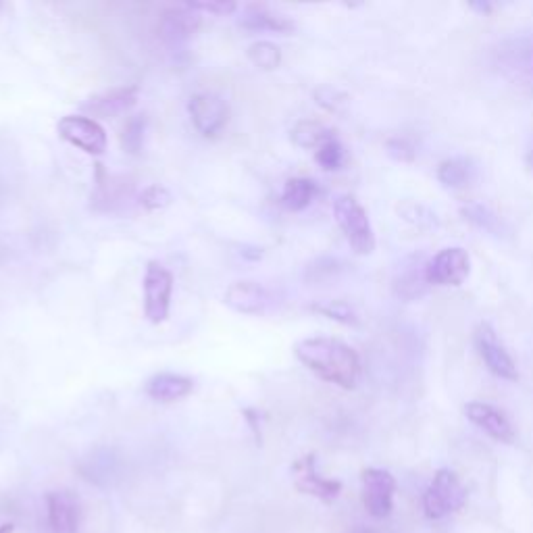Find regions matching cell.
I'll return each mask as SVG.
<instances>
[{"label": "cell", "instance_id": "31", "mask_svg": "<svg viewBox=\"0 0 533 533\" xmlns=\"http://www.w3.org/2000/svg\"><path fill=\"white\" fill-rule=\"evenodd\" d=\"M315 100H317V105H321L323 109L332 111V113L340 111V109L346 105V96H344L340 90L332 88V86H323V88H319V90L315 92Z\"/></svg>", "mask_w": 533, "mask_h": 533}, {"label": "cell", "instance_id": "27", "mask_svg": "<svg viewBox=\"0 0 533 533\" xmlns=\"http://www.w3.org/2000/svg\"><path fill=\"white\" fill-rule=\"evenodd\" d=\"M313 311L334 319V321H340L344 325H357L359 323V317L357 313H354V309L350 307V304L342 302V300H329V302H323V304H315Z\"/></svg>", "mask_w": 533, "mask_h": 533}, {"label": "cell", "instance_id": "26", "mask_svg": "<svg viewBox=\"0 0 533 533\" xmlns=\"http://www.w3.org/2000/svg\"><path fill=\"white\" fill-rule=\"evenodd\" d=\"M344 159H346V152H344V146L340 144L338 138L325 142L321 148L315 150V161L325 171H338V169H342Z\"/></svg>", "mask_w": 533, "mask_h": 533}, {"label": "cell", "instance_id": "6", "mask_svg": "<svg viewBox=\"0 0 533 533\" xmlns=\"http://www.w3.org/2000/svg\"><path fill=\"white\" fill-rule=\"evenodd\" d=\"M57 132L65 142L84 150L86 155H92V157L105 155V150L109 146L105 128L92 117L65 115L57 125Z\"/></svg>", "mask_w": 533, "mask_h": 533}, {"label": "cell", "instance_id": "1", "mask_svg": "<svg viewBox=\"0 0 533 533\" xmlns=\"http://www.w3.org/2000/svg\"><path fill=\"white\" fill-rule=\"evenodd\" d=\"M296 359L323 382L344 390L359 384L361 359L357 350L336 338H307L294 346Z\"/></svg>", "mask_w": 533, "mask_h": 533}, {"label": "cell", "instance_id": "28", "mask_svg": "<svg viewBox=\"0 0 533 533\" xmlns=\"http://www.w3.org/2000/svg\"><path fill=\"white\" fill-rule=\"evenodd\" d=\"M398 213L402 215L404 221H409V223L421 227V230H427V227H436L438 225L436 215L431 213L427 207H423V205H415V202H404V205L398 207Z\"/></svg>", "mask_w": 533, "mask_h": 533}, {"label": "cell", "instance_id": "23", "mask_svg": "<svg viewBox=\"0 0 533 533\" xmlns=\"http://www.w3.org/2000/svg\"><path fill=\"white\" fill-rule=\"evenodd\" d=\"M461 215L473 223L475 227H479V230H484L488 234H494V236H500L504 232L502 227V221L500 217L486 205H481V202H467V205L461 207Z\"/></svg>", "mask_w": 533, "mask_h": 533}, {"label": "cell", "instance_id": "16", "mask_svg": "<svg viewBox=\"0 0 533 533\" xmlns=\"http://www.w3.org/2000/svg\"><path fill=\"white\" fill-rule=\"evenodd\" d=\"M96 167H98V180H96V190L92 194V207L96 211H115L121 205H125L132 196V184L125 180V177L105 173L103 165Z\"/></svg>", "mask_w": 533, "mask_h": 533}, {"label": "cell", "instance_id": "12", "mask_svg": "<svg viewBox=\"0 0 533 533\" xmlns=\"http://www.w3.org/2000/svg\"><path fill=\"white\" fill-rule=\"evenodd\" d=\"M46 517L53 533H80L82 504L69 490H55L46 494Z\"/></svg>", "mask_w": 533, "mask_h": 533}, {"label": "cell", "instance_id": "33", "mask_svg": "<svg viewBox=\"0 0 533 533\" xmlns=\"http://www.w3.org/2000/svg\"><path fill=\"white\" fill-rule=\"evenodd\" d=\"M188 5L198 13H211V15H232L238 9L236 3H225V0H219V3H188Z\"/></svg>", "mask_w": 533, "mask_h": 533}, {"label": "cell", "instance_id": "4", "mask_svg": "<svg viewBox=\"0 0 533 533\" xmlns=\"http://www.w3.org/2000/svg\"><path fill=\"white\" fill-rule=\"evenodd\" d=\"M496 65L513 82L533 86V28L504 40L496 50Z\"/></svg>", "mask_w": 533, "mask_h": 533}, {"label": "cell", "instance_id": "39", "mask_svg": "<svg viewBox=\"0 0 533 533\" xmlns=\"http://www.w3.org/2000/svg\"><path fill=\"white\" fill-rule=\"evenodd\" d=\"M531 163H533V152H531Z\"/></svg>", "mask_w": 533, "mask_h": 533}, {"label": "cell", "instance_id": "9", "mask_svg": "<svg viewBox=\"0 0 533 533\" xmlns=\"http://www.w3.org/2000/svg\"><path fill=\"white\" fill-rule=\"evenodd\" d=\"M363 504L373 519H386L394 509L396 479L386 469H365L363 475Z\"/></svg>", "mask_w": 533, "mask_h": 533}, {"label": "cell", "instance_id": "18", "mask_svg": "<svg viewBox=\"0 0 533 533\" xmlns=\"http://www.w3.org/2000/svg\"><path fill=\"white\" fill-rule=\"evenodd\" d=\"M148 398L157 400V402H177L186 396L192 394L194 390V379L180 375V373H157L152 375L146 386H144Z\"/></svg>", "mask_w": 533, "mask_h": 533}, {"label": "cell", "instance_id": "24", "mask_svg": "<svg viewBox=\"0 0 533 533\" xmlns=\"http://www.w3.org/2000/svg\"><path fill=\"white\" fill-rule=\"evenodd\" d=\"M148 130V117L146 115H134L125 121L121 130V146L125 152L138 157L144 148V138Z\"/></svg>", "mask_w": 533, "mask_h": 533}, {"label": "cell", "instance_id": "32", "mask_svg": "<svg viewBox=\"0 0 533 533\" xmlns=\"http://www.w3.org/2000/svg\"><path fill=\"white\" fill-rule=\"evenodd\" d=\"M386 152L400 163H409L415 159V146L406 140V138H390L386 142Z\"/></svg>", "mask_w": 533, "mask_h": 533}, {"label": "cell", "instance_id": "13", "mask_svg": "<svg viewBox=\"0 0 533 533\" xmlns=\"http://www.w3.org/2000/svg\"><path fill=\"white\" fill-rule=\"evenodd\" d=\"M202 25V15L194 11L188 3L175 5L163 11L159 19V36L167 44H182L190 40Z\"/></svg>", "mask_w": 533, "mask_h": 533}, {"label": "cell", "instance_id": "15", "mask_svg": "<svg viewBox=\"0 0 533 533\" xmlns=\"http://www.w3.org/2000/svg\"><path fill=\"white\" fill-rule=\"evenodd\" d=\"M138 86H123V88H113L109 92L96 94L88 98L86 103H82V111H86L92 119L94 117H119L123 113H128L136 103H138Z\"/></svg>", "mask_w": 533, "mask_h": 533}, {"label": "cell", "instance_id": "8", "mask_svg": "<svg viewBox=\"0 0 533 533\" xmlns=\"http://www.w3.org/2000/svg\"><path fill=\"white\" fill-rule=\"evenodd\" d=\"M471 273V257L461 246L440 250L438 255L425 265L427 284L434 286H461Z\"/></svg>", "mask_w": 533, "mask_h": 533}, {"label": "cell", "instance_id": "17", "mask_svg": "<svg viewBox=\"0 0 533 533\" xmlns=\"http://www.w3.org/2000/svg\"><path fill=\"white\" fill-rule=\"evenodd\" d=\"M267 290L257 282H234L225 290L223 302L236 313L259 315L267 307Z\"/></svg>", "mask_w": 533, "mask_h": 533}, {"label": "cell", "instance_id": "5", "mask_svg": "<svg viewBox=\"0 0 533 533\" xmlns=\"http://www.w3.org/2000/svg\"><path fill=\"white\" fill-rule=\"evenodd\" d=\"M144 315L150 323H163L169 317L173 275L161 263L150 261L144 273Z\"/></svg>", "mask_w": 533, "mask_h": 533}, {"label": "cell", "instance_id": "40", "mask_svg": "<svg viewBox=\"0 0 533 533\" xmlns=\"http://www.w3.org/2000/svg\"><path fill=\"white\" fill-rule=\"evenodd\" d=\"M0 9H3V5H0Z\"/></svg>", "mask_w": 533, "mask_h": 533}, {"label": "cell", "instance_id": "21", "mask_svg": "<svg viewBox=\"0 0 533 533\" xmlns=\"http://www.w3.org/2000/svg\"><path fill=\"white\" fill-rule=\"evenodd\" d=\"M292 142L300 148H321L325 142L334 140L336 138V132L329 130L327 125L319 123V121H313V119H304V121H298L292 132Z\"/></svg>", "mask_w": 533, "mask_h": 533}, {"label": "cell", "instance_id": "11", "mask_svg": "<svg viewBox=\"0 0 533 533\" xmlns=\"http://www.w3.org/2000/svg\"><path fill=\"white\" fill-rule=\"evenodd\" d=\"M475 344L479 350V357L484 359L490 373H494L500 379H506V382H515V379H519V371L513 357L509 354V350L502 346V342H498L494 329L488 323L479 325L475 334Z\"/></svg>", "mask_w": 533, "mask_h": 533}, {"label": "cell", "instance_id": "37", "mask_svg": "<svg viewBox=\"0 0 533 533\" xmlns=\"http://www.w3.org/2000/svg\"><path fill=\"white\" fill-rule=\"evenodd\" d=\"M350 533H382V531H377V529H369V527H359V529H352Z\"/></svg>", "mask_w": 533, "mask_h": 533}, {"label": "cell", "instance_id": "2", "mask_svg": "<svg viewBox=\"0 0 533 533\" xmlns=\"http://www.w3.org/2000/svg\"><path fill=\"white\" fill-rule=\"evenodd\" d=\"M465 502L467 490L461 484L459 475L450 469H440L423 494V511L427 519L440 521L456 511H461Z\"/></svg>", "mask_w": 533, "mask_h": 533}, {"label": "cell", "instance_id": "29", "mask_svg": "<svg viewBox=\"0 0 533 533\" xmlns=\"http://www.w3.org/2000/svg\"><path fill=\"white\" fill-rule=\"evenodd\" d=\"M171 202H173L171 192L165 186H159V184H152V186L144 188L142 194H140V205L146 211H163V209H167L171 205Z\"/></svg>", "mask_w": 533, "mask_h": 533}, {"label": "cell", "instance_id": "38", "mask_svg": "<svg viewBox=\"0 0 533 533\" xmlns=\"http://www.w3.org/2000/svg\"><path fill=\"white\" fill-rule=\"evenodd\" d=\"M0 533H15V527L11 523H5V525H0Z\"/></svg>", "mask_w": 533, "mask_h": 533}, {"label": "cell", "instance_id": "25", "mask_svg": "<svg viewBox=\"0 0 533 533\" xmlns=\"http://www.w3.org/2000/svg\"><path fill=\"white\" fill-rule=\"evenodd\" d=\"M248 59L252 65L263 71H273L282 65V50H279V46H275L273 42L261 40V42L250 44Z\"/></svg>", "mask_w": 533, "mask_h": 533}, {"label": "cell", "instance_id": "19", "mask_svg": "<svg viewBox=\"0 0 533 533\" xmlns=\"http://www.w3.org/2000/svg\"><path fill=\"white\" fill-rule=\"evenodd\" d=\"M240 25L248 32H275V34H290L294 32V21L282 13H275L265 5H248L242 11Z\"/></svg>", "mask_w": 533, "mask_h": 533}, {"label": "cell", "instance_id": "3", "mask_svg": "<svg viewBox=\"0 0 533 533\" xmlns=\"http://www.w3.org/2000/svg\"><path fill=\"white\" fill-rule=\"evenodd\" d=\"M334 217L340 225V230L344 232L350 248L357 252V255H371L375 250V234L369 215L363 209L361 202L350 194L338 196L334 202Z\"/></svg>", "mask_w": 533, "mask_h": 533}, {"label": "cell", "instance_id": "30", "mask_svg": "<svg viewBox=\"0 0 533 533\" xmlns=\"http://www.w3.org/2000/svg\"><path fill=\"white\" fill-rule=\"evenodd\" d=\"M425 286H427V279H425V269L423 273H406L402 277H398L396 282V292L398 296H402L404 300H413V298H419L423 292H425Z\"/></svg>", "mask_w": 533, "mask_h": 533}, {"label": "cell", "instance_id": "10", "mask_svg": "<svg viewBox=\"0 0 533 533\" xmlns=\"http://www.w3.org/2000/svg\"><path fill=\"white\" fill-rule=\"evenodd\" d=\"M292 479L294 488L300 494L319 498L321 502H334L342 492V484L338 479H327L317 471L315 454L302 456L292 465Z\"/></svg>", "mask_w": 533, "mask_h": 533}, {"label": "cell", "instance_id": "20", "mask_svg": "<svg viewBox=\"0 0 533 533\" xmlns=\"http://www.w3.org/2000/svg\"><path fill=\"white\" fill-rule=\"evenodd\" d=\"M317 192H319L317 184L309 180V177H292V180H288L284 186L282 205L292 213L304 211L315 200Z\"/></svg>", "mask_w": 533, "mask_h": 533}, {"label": "cell", "instance_id": "14", "mask_svg": "<svg viewBox=\"0 0 533 533\" xmlns=\"http://www.w3.org/2000/svg\"><path fill=\"white\" fill-rule=\"evenodd\" d=\"M465 415L473 425H477L481 431H486L490 438L502 444H511L515 440L513 423L502 411H498L496 406L475 400L465 406Z\"/></svg>", "mask_w": 533, "mask_h": 533}, {"label": "cell", "instance_id": "35", "mask_svg": "<svg viewBox=\"0 0 533 533\" xmlns=\"http://www.w3.org/2000/svg\"><path fill=\"white\" fill-rule=\"evenodd\" d=\"M244 415H246V421L250 423L252 431H255V436H257V438H261V427H259V413H257V411H244Z\"/></svg>", "mask_w": 533, "mask_h": 533}, {"label": "cell", "instance_id": "7", "mask_svg": "<svg viewBox=\"0 0 533 533\" xmlns=\"http://www.w3.org/2000/svg\"><path fill=\"white\" fill-rule=\"evenodd\" d=\"M188 111L196 132L205 138H217L230 121V105L215 92L194 94L188 103Z\"/></svg>", "mask_w": 533, "mask_h": 533}, {"label": "cell", "instance_id": "36", "mask_svg": "<svg viewBox=\"0 0 533 533\" xmlns=\"http://www.w3.org/2000/svg\"><path fill=\"white\" fill-rule=\"evenodd\" d=\"M471 9H475V11H479V13H488V11H492V5H488V3H484V5H481V3H473Z\"/></svg>", "mask_w": 533, "mask_h": 533}, {"label": "cell", "instance_id": "34", "mask_svg": "<svg viewBox=\"0 0 533 533\" xmlns=\"http://www.w3.org/2000/svg\"><path fill=\"white\" fill-rule=\"evenodd\" d=\"M340 271V263L334 261V259H321L317 261L315 265L309 267V273L307 277L309 279H323V277H329V275H334Z\"/></svg>", "mask_w": 533, "mask_h": 533}, {"label": "cell", "instance_id": "22", "mask_svg": "<svg viewBox=\"0 0 533 533\" xmlns=\"http://www.w3.org/2000/svg\"><path fill=\"white\" fill-rule=\"evenodd\" d=\"M436 175H438V182L444 188L459 190V188L469 186V182L473 180V175H475V167L469 159H448V161L440 163Z\"/></svg>", "mask_w": 533, "mask_h": 533}]
</instances>
